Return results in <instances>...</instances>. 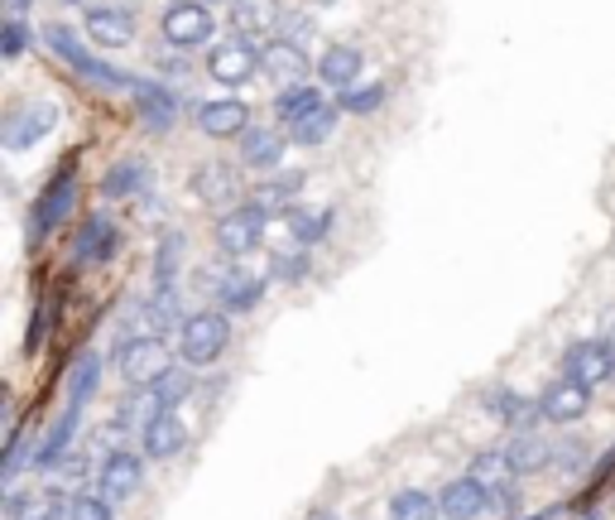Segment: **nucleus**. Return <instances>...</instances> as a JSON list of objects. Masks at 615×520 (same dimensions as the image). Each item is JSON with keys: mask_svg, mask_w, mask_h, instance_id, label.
Segmentation results:
<instances>
[{"mask_svg": "<svg viewBox=\"0 0 615 520\" xmlns=\"http://www.w3.org/2000/svg\"><path fill=\"white\" fill-rule=\"evenodd\" d=\"M226 342H231V313H222V309L183 313V323H179V357H183L188 371L212 367V361L226 352Z\"/></svg>", "mask_w": 615, "mask_h": 520, "instance_id": "nucleus-1", "label": "nucleus"}, {"mask_svg": "<svg viewBox=\"0 0 615 520\" xmlns=\"http://www.w3.org/2000/svg\"><path fill=\"white\" fill-rule=\"evenodd\" d=\"M115 367H121L125 386H135V390H154V386L173 371L169 342L159 338V332H140V338H125L121 347H115Z\"/></svg>", "mask_w": 615, "mask_h": 520, "instance_id": "nucleus-2", "label": "nucleus"}, {"mask_svg": "<svg viewBox=\"0 0 615 520\" xmlns=\"http://www.w3.org/2000/svg\"><path fill=\"white\" fill-rule=\"evenodd\" d=\"M563 376H573L587 390H602L615 381V342L611 338H577L563 352Z\"/></svg>", "mask_w": 615, "mask_h": 520, "instance_id": "nucleus-3", "label": "nucleus"}, {"mask_svg": "<svg viewBox=\"0 0 615 520\" xmlns=\"http://www.w3.org/2000/svg\"><path fill=\"white\" fill-rule=\"evenodd\" d=\"M144 487V453H130V448H107V458H101V468H97V491L107 501H130L135 491Z\"/></svg>", "mask_w": 615, "mask_h": 520, "instance_id": "nucleus-4", "label": "nucleus"}, {"mask_svg": "<svg viewBox=\"0 0 615 520\" xmlns=\"http://www.w3.org/2000/svg\"><path fill=\"white\" fill-rule=\"evenodd\" d=\"M216 29V14L208 0H173L164 10V39L173 49H198V43H208Z\"/></svg>", "mask_w": 615, "mask_h": 520, "instance_id": "nucleus-5", "label": "nucleus"}, {"mask_svg": "<svg viewBox=\"0 0 615 520\" xmlns=\"http://www.w3.org/2000/svg\"><path fill=\"white\" fill-rule=\"evenodd\" d=\"M208 72H212V82H222V87H245L260 72V49H255V39H241V34H231L222 39L216 49L208 53Z\"/></svg>", "mask_w": 615, "mask_h": 520, "instance_id": "nucleus-6", "label": "nucleus"}, {"mask_svg": "<svg viewBox=\"0 0 615 520\" xmlns=\"http://www.w3.org/2000/svg\"><path fill=\"white\" fill-rule=\"evenodd\" d=\"M193 193L208 202V208H216V217L222 212H236L241 208V198H251L245 193V183H241V173L222 164V159H208V164H198L193 173Z\"/></svg>", "mask_w": 615, "mask_h": 520, "instance_id": "nucleus-7", "label": "nucleus"}, {"mask_svg": "<svg viewBox=\"0 0 615 520\" xmlns=\"http://www.w3.org/2000/svg\"><path fill=\"white\" fill-rule=\"evenodd\" d=\"M49 43H53V49L68 58L72 68H78V72H87V78H92V82H101V87H130V92H140V87H144V78H130V72L111 68V63H97V58L87 53L78 39H72V29H63V24H53V29H49Z\"/></svg>", "mask_w": 615, "mask_h": 520, "instance_id": "nucleus-8", "label": "nucleus"}, {"mask_svg": "<svg viewBox=\"0 0 615 520\" xmlns=\"http://www.w3.org/2000/svg\"><path fill=\"white\" fill-rule=\"evenodd\" d=\"M78 208V169H58V179L43 188L39 202H34V222H29V237H49V231L63 222V217Z\"/></svg>", "mask_w": 615, "mask_h": 520, "instance_id": "nucleus-9", "label": "nucleus"}, {"mask_svg": "<svg viewBox=\"0 0 615 520\" xmlns=\"http://www.w3.org/2000/svg\"><path fill=\"white\" fill-rule=\"evenodd\" d=\"M212 241L222 256H251L260 251V241H265V217H255L251 208H236V212H222L212 227Z\"/></svg>", "mask_w": 615, "mask_h": 520, "instance_id": "nucleus-10", "label": "nucleus"}, {"mask_svg": "<svg viewBox=\"0 0 615 520\" xmlns=\"http://www.w3.org/2000/svg\"><path fill=\"white\" fill-rule=\"evenodd\" d=\"M587 410H592V390L573 381V376H558V381L538 396V414H544L548 424H577Z\"/></svg>", "mask_w": 615, "mask_h": 520, "instance_id": "nucleus-11", "label": "nucleus"}, {"mask_svg": "<svg viewBox=\"0 0 615 520\" xmlns=\"http://www.w3.org/2000/svg\"><path fill=\"white\" fill-rule=\"evenodd\" d=\"M188 424L179 419V410H164V414H154L150 424L140 429V453L150 458V462H169V458H179L183 448H188Z\"/></svg>", "mask_w": 615, "mask_h": 520, "instance_id": "nucleus-12", "label": "nucleus"}, {"mask_svg": "<svg viewBox=\"0 0 615 520\" xmlns=\"http://www.w3.org/2000/svg\"><path fill=\"white\" fill-rule=\"evenodd\" d=\"M491 511V491L476 482V477H452V482L437 491V516L443 520H481Z\"/></svg>", "mask_w": 615, "mask_h": 520, "instance_id": "nucleus-13", "label": "nucleus"}, {"mask_svg": "<svg viewBox=\"0 0 615 520\" xmlns=\"http://www.w3.org/2000/svg\"><path fill=\"white\" fill-rule=\"evenodd\" d=\"M260 72L289 92V87L308 82V53L299 49L294 39H270L265 49H260Z\"/></svg>", "mask_w": 615, "mask_h": 520, "instance_id": "nucleus-14", "label": "nucleus"}, {"mask_svg": "<svg viewBox=\"0 0 615 520\" xmlns=\"http://www.w3.org/2000/svg\"><path fill=\"white\" fill-rule=\"evenodd\" d=\"M87 39L97 49H125L135 39V10L125 6H92L87 10Z\"/></svg>", "mask_w": 615, "mask_h": 520, "instance_id": "nucleus-15", "label": "nucleus"}, {"mask_svg": "<svg viewBox=\"0 0 615 520\" xmlns=\"http://www.w3.org/2000/svg\"><path fill=\"white\" fill-rule=\"evenodd\" d=\"M505 453L515 462V477H538L558 462V439H548V433H538V429H524L510 439Z\"/></svg>", "mask_w": 615, "mask_h": 520, "instance_id": "nucleus-16", "label": "nucleus"}, {"mask_svg": "<svg viewBox=\"0 0 615 520\" xmlns=\"http://www.w3.org/2000/svg\"><path fill=\"white\" fill-rule=\"evenodd\" d=\"M265 284L270 280H260V274L231 266L222 280H216V309H222V313H251L255 303L265 299Z\"/></svg>", "mask_w": 615, "mask_h": 520, "instance_id": "nucleus-17", "label": "nucleus"}, {"mask_svg": "<svg viewBox=\"0 0 615 520\" xmlns=\"http://www.w3.org/2000/svg\"><path fill=\"white\" fill-rule=\"evenodd\" d=\"M198 130L212 140H231V136H245L251 130V107L245 101H208V107H198Z\"/></svg>", "mask_w": 615, "mask_h": 520, "instance_id": "nucleus-18", "label": "nucleus"}, {"mask_svg": "<svg viewBox=\"0 0 615 520\" xmlns=\"http://www.w3.org/2000/svg\"><path fill=\"white\" fill-rule=\"evenodd\" d=\"M289 150V136L284 130H274V126H251L241 136V159H245V169H260V173H274L280 169V159Z\"/></svg>", "mask_w": 615, "mask_h": 520, "instance_id": "nucleus-19", "label": "nucleus"}, {"mask_svg": "<svg viewBox=\"0 0 615 520\" xmlns=\"http://www.w3.org/2000/svg\"><path fill=\"white\" fill-rule=\"evenodd\" d=\"M6 511L10 520H72V497H63V491H14Z\"/></svg>", "mask_w": 615, "mask_h": 520, "instance_id": "nucleus-20", "label": "nucleus"}, {"mask_svg": "<svg viewBox=\"0 0 615 520\" xmlns=\"http://www.w3.org/2000/svg\"><path fill=\"white\" fill-rule=\"evenodd\" d=\"M53 121H58L53 107H24V111H14V116H6V144H10V150H24V144H34V140L49 136Z\"/></svg>", "mask_w": 615, "mask_h": 520, "instance_id": "nucleus-21", "label": "nucleus"}, {"mask_svg": "<svg viewBox=\"0 0 615 520\" xmlns=\"http://www.w3.org/2000/svg\"><path fill=\"white\" fill-rule=\"evenodd\" d=\"M486 414L505 419V424H515V433L534 429L538 419H544V414H538V400L520 396V390H491V396H486Z\"/></svg>", "mask_w": 615, "mask_h": 520, "instance_id": "nucleus-22", "label": "nucleus"}, {"mask_svg": "<svg viewBox=\"0 0 615 520\" xmlns=\"http://www.w3.org/2000/svg\"><path fill=\"white\" fill-rule=\"evenodd\" d=\"M361 49H346V43H332L327 53H322V63H317V78L327 82V87H336V92H351L356 87V78H361Z\"/></svg>", "mask_w": 615, "mask_h": 520, "instance_id": "nucleus-23", "label": "nucleus"}, {"mask_svg": "<svg viewBox=\"0 0 615 520\" xmlns=\"http://www.w3.org/2000/svg\"><path fill=\"white\" fill-rule=\"evenodd\" d=\"M78 419H82V410H78V404H68V410L53 419L49 439H43V443L34 448V458H29V462H34V468H58V462H63V453L72 448V433H78Z\"/></svg>", "mask_w": 615, "mask_h": 520, "instance_id": "nucleus-24", "label": "nucleus"}, {"mask_svg": "<svg viewBox=\"0 0 615 520\" xmlns=\"http://www.w3.org/2000/svg\"><path fill=\"white\" fill-rule=\"evenodd\" d=\"M280 14L284 10L274 6V0H236V6H231V29H236L241 39H260L280 24Z\"/></svg>", "mask_w": 615, "mask_h": 520, "instance_id": "nucleus-25", "label": "nucleus"}, {"mask_svg": "<svg viewBox=\"0 0 615 520\" xmlns=\"http://www.w3.org/2000/svg\"><path fill=\"white\" fill-rule=\"evenodd\" d=\"M466 477H476L486 491H501V487H515V462H510L505 448H486V453L472 458Z\"/></svg>", "mask_w": 615, "mask_h": 520, "instance_id": "nucleus-26", "label": "nucleus"}, {"mask_svg": "<svg viewBox=\"0 0 615 520\" xmlns=\"http://www.w3.org/2000/svg\"><path fill=\"white\" fill-rule=\"evenodd\" d=\"M121 251V231H115L107 217H92L78 237V260H111Z\"/></svg>", "mask_w": 615, "mask_h": 520, "instance_id": "nucleus-27", "label": "nucleus"}, {"mask_svg": "<svg viewBox=\"0 0 615 520\" xmlns=\"http://www.w3.org/2000/svg\"><path fill=\"white\" fill-rule=\"evenodd\" d=\"M322 107H327V101H322L317 87H313V82H299V87H289V92H280V107H274V111H280V121H284V130H289V126L308 121V116L322 111Z\"/></svg>", "mask_w": 615, "mask_h": 520, "instance_id": "nucleus-28", "label": "nucleus"}, {"mask_svg": "<svg viewBox=\"0 0 615 520\" xmlns=\"http://www.w3.org/2000/svg\"><path fill=\"white\" fill-rule=\"evenodd\" d=\"M390 520H443L437 516V497L423 487H404L390 497Z\"/></svg>", "mask_w": 615, "mask_h": 520, "instance_id": "nucleus-29", "label": "nucleus"}, {"mask_svg": "<svg viewBox=\"0 0 615 520\" xmlns=\"http://www.w3.org/2000/svg\"><path fill=\"white\" fill-rule=\"evenodd\" d=\"M97 386H101V357L97 352H82V361L72 367V376H68V404H82L97 396Z\"/></svg>", "mask_w": 615, "mask_h": 520, "instance_id": "nucleus-30", "label": "nucleus"}, {"mask_svg": "<svg viewBox=\"0 0 615 520\" xmlns=\"http://www.w3.org/2000/svg\"><path fill=\"white\" fill-rule=\"evenodd\" d=\"M336 111H342V107H322V111L308 116V121L289 126V140H294V144H327L332 130H336Z\"/></svg>", "mask_w": 615, "mask_h": 520, "instance_id": "nucleus-31", "label": "nucleus"}, {"mask_svg": "<svg viewBox=\"0 0 615 520\" xmlns=\"http://www.w3.org/2000/svg\"><path fill=\"white\" fill-rule=\"evenodd\" d=\"M135 101H140L144 121H150L154 130H169V126H173V97H169L159 82H144L140 92H135Z\"/></svg>", "mask_w": 615, "mask_h": 520, "instance_id": "nucleus-32", "label": "nucleus"}, {"mask_svg": "<svg viewBox=\"0 0 615 520\" xmlns=\"http://www.w3.org/2000/svg\"><path fill=\"white\" fill-rule=\"evenodd\" d=\"M284 222H289V237H294V246H299V251H308V246H317V241H322V231H327V222H332V217H327V212H308V208H294V212L284 217Z\"/></svg>", "mask_w": 615, "mask_h": 520, "instance_id": "nucleus-33", "label": "nucleus"}, {"mask_svg": "<svg viewBox=\"0 0 615 520\" xmlns=\"http://www.w3.org/2000/svg\"><path fill=\"white\" fill-rule=\"evenodd\" d=\"M385 97H390L385 82H365V87H351V92H342V101H336V107L351 111V116H365V111L385 107Z\"/></svg>", "mask_w": 615, "mask_h": 520, "instance_id": "nucleus-34", "label": "nucleus"}, {"mask_svg": "<svg viewBox=\"0 0 615 520\" xmlns=\"http://www.w3.org/2000/svg\"><path fill=\"white\" fill-rule=\"evenodd\" d=\"M140 183H144V164L130 159V164H115L107 179H101V193H107V198H125V193H135Z\"/></svg>", "mask_w": 615, "mask_h": 520, "instance_id": "nucleus-35", "label": "nucleus"}, {"mask_svg": "<svg viewBox=\"0 0 615 520\" xmlns=\"http://www.w3.org/2000/svg\"><path fill=\"white\" fill-rule=\"evenodd\" d=\"M188 390H193V376H188V367H173L164 381L154 386V396H159V404H164V410H179V404L188 400Z\"/></svg>", "mask_w": 615, "mask_h": 520, "instance_id": "nucleus-36", "label": "nucleus"}, {"mask_svg": "<svg viewBox=\"0 0 615 520\" xmlns=\"http://www.w3.org/2000/svg\"><path fill=\"white\" fill-rule=\"evenodd\" d=\"M553 468L573 472V477L592 472V443H587V439H563V443H558V462H553Z\"/></svg>", "mask_w": 615, "mask_h": 520, "instance_id": "nucleus-37", "label": "nucleus"}, {"mask_svg": "<svg viewBox=\"0 0 615 520\" xmlns=\"http://www.w3.org/2000/svg\"><path fill=\"white\" fill-rule=\"evenodd\" d=\"M72 520H115V501H107L101 491H78L72 497Z\"/></svg>", "mask_w": 615, "mask_h": 520, "instance_id": "nucleus-38", "label": "nucleus"}, {"mask_svg": "<svg viewBox=\"0 0 615 520\" xmlns=\"http://www.w3.org/2000/svg\"><path fill=\"white\" fill-rule=\"evenodd\" d=\"M183 260V237H169L159 246V266H154V289H173V270Z\"/></svg>", "mask_w": 615, "mask_h": 520, "instance_id": "nucleus-39", "label": "nucleus"}, {"mask_svg": "<svg viewBox=\"0 0 615 520\" xmlns=\"http://www.w3.org/2000/svg\"><path fill=\"white\" fill-rule=\"evenodd\" d=\"M308 270V251H299V256H280L270 266V280H299V274Z\"/></svg>", "mask_w": 615, "mask_h": 520, "instance_id": "nucleus-40", "label": "nucleus"}, {"mask_svg": "<svg viewBox=\"0 0 615 520\" xmlns=\"http://www.w3.org/2000/svg\"><path fill=\"white\" fill-rule=\"evenodd\" d=\"M491 511L501 516V520H515V516H520V497H515V487L491 491Z\"/></svg>", "mask_w": 615, "mask_h": 520, "instance_id": "nucleus-41", "label": "nucleus"}, {"mask_svg": "<svg viewBox=\"0 0 615 520\" xmlns=\"http://www.w3.org/2000/svg\"><path fill=\"white\" fill-rule=\"evenodd\" d=\"M0 53L20 58L24 53V20H6V39H0Z\"/></svg>", "mask_w": 615, "mask_h": 520, "instance_id": "nucleus-42", "label": "nucleus"}, {"mask_svg": "<svg viewBox=\"0 0 615 520\" xmlns=\"http://www.w3.org/2000/svg\"><path fill=\"white\" fill-rule=\"evenodd\" d=\"M58 472H63V482H82V477H87V458L78 453V458H63V462H58Z\"/></svg>", "mask_w": 615, "mask_h": 520, "instance_id": "nucleus-43", "label": "nucleus"}, {"mask_svg": "<svg viewBox=\"0 0 615 520\" xmlns=\"http://www.w3.org/2000/svg\"><path fill=\"white\" fill-rule=\"evenodd\" d=\"M6 6H10V20H20V14L29 10V0H6Z\"/></svg>", "mask_w": 615, "mask_h": 520, "instance_id": "nucleus-44", "label": "nucleus"}, {"mask_svg": "<svg viewBox=\"0 0 615 520\" xmlns=\"http://www.w3.org/2000/svg\"><path fill=\"white\" fill-rule=\"evenodd\" d=\"M208 6H222V0H208ZM226 6H236V0H226Z\"/></svg>", "mask_w": 615, "mask_h": 520, "instance_id": "nucleus-45", "label": "nucleus"}, {"mask_svg": "<svg viewBox=\"0 0 615 520\" xmlns=\"http://www.w3.org/2000/svg\"><path fill=\"white\" fill-rule=\"evenodd\" d=\"M611 342H615V318H611Z\"/></svg>", "mask_w": 615, "mask_h": 520, "instance_id": "nucleus-46", "label": "nucleus"}]
</instances>
